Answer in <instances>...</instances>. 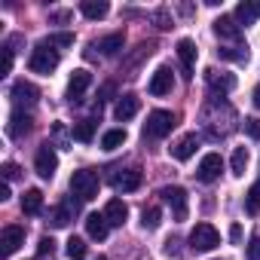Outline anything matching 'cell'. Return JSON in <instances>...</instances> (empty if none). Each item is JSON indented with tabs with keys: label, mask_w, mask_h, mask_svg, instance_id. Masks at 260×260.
<instances>
[{
	"label": "cell",
	"mask_w": 260,
	"mask_h": 260,
	"mask_svg": "<svg viewBox=\"0 0 260 260\" xmlns=\"http://www.w3.org/2000/svg\"><path fill=\"white\" fill-rule=\"evenodd\" d=\"M107 230H110V223H107V217L104 214H86V233H89V239H107Z\"/></svg>",
	"instance_id": "21"
},
{
	"label": "cell",
	"mask_w": 260,
	"mask_h": 260,
	"mask_svg": "<svg viewBox=\"0 0 260 260\" xmlns=\"http://www.w3.org/2000/svg\"><path fill=\"white\" fill-rule=\"evenodd\" d=\"M28 132H31V116H28L25 110H13V113H10V122H7V135L19 141V138H25Z\"/></svg>",
	"instance_id": "13"
},
{
	"label": "cell",
	"mask_w": 260,
	"mask_h": 260,
	"mask_svg": "<svg viewBox=\"0 0 260 260\" xmlns=\"http://www.w3.org/2000/svg\"><path fill=\"white\" fill-rule=\"evenodd\" d=\"M95 260H107V257H95Z\"/></svg>",
	"instance_id": "44"
},
{
	"label": "cell",
	"mask_w": 260,
	"mask_h": 260,
	"mask_svg": "<svg viewBox=\"0 0 260 260\" xmlns=\"http://www.w3.org/2000/svg\"><path fill=\"white\" fill-rule=\"evenodd\" d=\"M254 104H257V107H260V86H257V89H254Z\"/></svg>",
	"instance_id": "43"
},
{
	"label": "cell",
	"mask_w": 260,
	"mask_h": 260,
	"mask_svg": "<svg viewBox=\"0 0 260 260\" xmlns=\"http://www.w3.org/2000/svg\"><path fill=\"white\" fill-rule=\"evenodd\" d=\"M43 43H49V46H74V34H52Z\"/></svg>",
	"instance_id": "35"
},
{
	"label": "cell",
	"mask_w": 260,
	"mask_h": 260,
	"mask_svg": "<svg viewBox=\"0 0 260 260\" xmlns=\"http://www.w3.org/2000/svg\"><path fill=\"white\" fill-rule=\"evenodd\" d=\"M175 113L172 110H150V116H147V122H144V138H150V141H159V138H166L172 128H175Z\"/></svg>",
	"instance_id": "2"
},
{
	"label": "cell",
	"mask_w": 260,
	"mask_h": 260,
	"mask_svg": "<svg viewBox=\"0 0 260 260\" xmlns=\"http://www.w3.org/2000/svg\"><path fill=\"white\" fill-rule=\"evenodd\" d=\"M138 107H141V101H138V95H119V101H116V107H113V116L119 119V122H125V119H132L135 113H138Z\"/></svg>",
	"instance_id": "16"
},
{
	"label": "cell",
	"mask_w": 260,
	"mask_h": 260,
	"mask_svg": "<svg viewBox=\"0 0 260 260\" xmlns=\"http://www.w3.org/2000/svg\"><path fill=\"white\" fill-rule=\"evenodd\" d=\"M245 211H248L251 217L260 211V181H257V184L248 190V196H245Z\"/></svg>",
	"instance_id": "32"
},
{
	"label": "cell",
	"mask_w": 260,
	"mask_h": 260,
	"mask_svg": "<svg viewBox=\"0 0 260 260\" xmlns=\"http://www.w3.org/2000/svg\"><path fill=\"white\" fill-rule=\"evenodd\" d=\"M110 95H113V83H104V86H101V98H98V104L110 101Z\"/></svg>",
	"instance_id": "40"
},
{
	"label": "cell",
	"mask_w": 260,
	"mask_h": 260,
	"mask_svg": "<svg viewBox=\"0 0 260 260\" xmlns=\"http://www.w3.org/2000/svg\"><path fill=\"white\" fill-rule=\"evenodd\" d=\"M0 199H4V202L10 199V184H4V187H0Z\"/></svg>",
	"instance_id": "42"
},
{
	"label": "cell",
	"mask_w": 260,
	"mask_h": 260,
	"mask_svg": "<svg viewBox=\"0 0 260 260\" xmlns=\"http://www.w3.org/2000/svg\"><path fill=\"white\" fill-rule=\"evenodd\" d=\"M141 223H144V230H156V226L162 223V211H159L156 205L144 208V214H141Z\"/></svg>",
	"instance_id": "31"
},
{
	"label": "cell",
	"mask_w": 260,
	"mask_h": 260,
	"mask_svg": "<svg viewBox=\"0 0 260 260\" xmlns=\"http://www.w3.org/2000/svg\"><path fill=\"white\" fill-rule=\"evenodd\" d=\"M37 254H40V257H55V239L43 236V239H40V245H37Z\"/></svg>",
	"instance_id": "33"
},
{
	"label": "cell",
	"mask_w": 260,
	"mask_h": 260,
	"mask_svg": "<svg viewBox=\"0 0 260 260\" xmlns=\"http://www.w3.org/2000/svg\"><path fill=\"white\" fill-rule=\"evenodd\" d=\"M205 80H208V86H211L214 92H233V89H236V77H233V74L208 71V74H205Z\"/></svg>",
	"instance_id": "23"
},
{
	"label": "cell",
	"mask_w": 260,
	"mask_h": 260,
	"mask_svg": "<svg viewBox=\"0 0 260 260\" xmlns=\"http://www.w3.org/2000/svg\"><path fill=\"white\" fill-rule=\"evenodd\" d=\"M220 245V233L211 226V223H196L193 233H190V248L193 251H211Z\"/></svg>",
	"instance_id": "4"
},
{
	"label": "cell",
	"mask_w": 260,
	"mask_h": 260,
	"mask_svg": "<svg viewBox=\"0 0 260 260\" xmlns=\"http://www.w3.org/2000/svg\"><path fill=\"white\" fill-rule=\"evenodd\" d=\"M64 251H68V257H71V260H86V254H89L86 242H83V239H77V236H71V239H68V248H64Z\"/></svg>",
	"instance_id": "30"
},
{
	"label": "cell",
	"mask_w": 260,
	"mask_h": 260,
	"mask_svg": "<svg viewBox=\"0 0 260 260\" xmlns=\"http://www.w3.org/2000/svg\"><path fill=\"white\" fill-rule=\"evenodd\" d=\"M153 22H156L159 31H169V28H172V16H169V10H156V13H153Z\"/></svg>",
	"instance_id": "34"
},
{
	"label": "cell",
	"mask_w": 260,
	"mask_h": 260,
	"mask_svg": "<svg viewBox=\"0 0 260 260\" xmlns=\"http://www.w3.org/2000/svg\"><path fill=\"white\" fill-rule=\"evenodd\" d=\"M159 196H162V199H166V205L172 208L175 220H187L190 205H187V190H184V187H162V193H159Z\"/></svg>",
	"instance_id": "5"
},
{
	"label": "cell",
	"mask_w": 260,
	"mask_h": 260,
	"mask_svg": "<svg viewBox=\"0 0 260 260\" xmlns=\"http://www.w3.org/2000/svg\"><path fill=\"white\" fill-rule=\"evenodd\" d=\"M0 172H4V178H7V181H16V178L22 175V169H19L16 162H4V169H0Z\"/></svg>",
	"instance_id": "37"
},
{
	"label": "cell",
	"mask_w": 260,
	"mask_h": 260,
	"mask_svg": "<svg viewBox=\"0 0 260 260\" xmlns=\"http://www.w3.org/2000/svg\"><path fill=\"white\" fill-rule=\"evenodd\" d=\"M98 187H101V181H98V172H92V169H80V172H74V178H71V193H74L80 202L95 199V196H98Z\"/></svg>",
	"instance_id": "1"
},
{
	"label": "cell",
	"mask_w": 260,
	"mask_h": 260,
	"mask_svg": "<svg viewBox=\"0 0 260 260\" xmlns=\"http://www.w3.org/2000/svg\"><path fill=\"white\" fill-rule=\"evenodd\" d=\"M214 34L223 37V40H239V37H242V28H239V22H236L233 16H220V19L214 22Z\"/></svg>",
	"instance_id": "19"
},
{
	"label": "cell",
	"mask_w": 260,
	"mask_h": 260,
	"mask_svg": "<svg viewBox=\"0 0 260 260\" xmlns=\"http://www.w3.org/2000/svg\"><path fill=\"white\" fill-rule=\"evenodd\" d=\"M248 260H260V236L251 239V245H248Z\"/></svg>",
	"instance_id": "38"
},
{
	"label": "cell",
	"mask_w": 260,
	"mask_h": 260,
	"mask_svg": "<svg viewBox=\"0 0 260 260\" xmlns=\"http://www.w3.org/2000/svg\"><path fill=\"white\" fill-rule=\"evenodd\" d=\"M74 141H80V144H89L92 138H95V119H80V122H74Z\"/></svg>",
	"instance_id": "25"
},
{
	"label": "cell",
	"mask_w": 260,
	"mask_h": 260,
	"mask_svg": "<svg viewBox=\"0 0 260 260\" xmlns=\"http://www.w3.org/2000/svg\"><path fill=\"white\" fill-rule=\"evenodd\" d=\"M122 46H125V34H122V31H116V34H107V37H101V40H98L92 49H98L101 55H116Z\"/></svg>",
	"instance_id": "20"
},
{
	"label": "cell",
	"mask_w": 260,
	"mask_h": 260,
	"mask_svg": "<svg viewBox=\"0 0 260 260\" xmlns=\"http://www.w3.org/2000/svg\"><path fill=\"white\" fill-rule=\"evenodd\" d=\"M13 71V49H10V43L4 46V74H10Z\"/></svg>",
	"instance_id": "39"
},
{
	"label": "cell",
	"mask_w": 260,
	"mask_h": 260,
	"mask_svg": "<svg viewBox=\"0 0 260 260\" xmlns=\"http://www.w3.org/2000/svg\"><path fill=\"white\" fill-rule=\"evenodd\" d=\"M110 184H113L116 193H132V190L141 187V172L138 169H122V172H116L110 178Z\"/></svg>",
	"instance_id": "10"
},
{
	"label": "cell",
	"mask_w": 260,
	"mask_h": 260,
	"mask_svg": "<svg viewBox=\"0 0 260 260\" xmlns=\"http://www.w3.org/2000/svg\"><path fill=\"white\" fill-rule=\"evenodd\" d=\"M125 128H110V132H104V138H101V147L104 150H116V147H122L125 144Z\"/></svg>",
	"instance_id": "27"
},
{
	"label": "cell",
	"mask_w": 260,
	"mask_h": 260,
	"mask_svg": "<svg viewBox=\"0 0 260 260\" xmlns=\"http://www.w3.org/2000/svg\"><path fill=\"white\" fill-rule=\"evenodd\" d=\"M220 172H223V159H220V153H205L202 162H199V169H196V178H199L202 184H211V181L220 178Z\"/></svg>",
	"instance_id": "8"
},
{
	"label": "cell",
	"mask_w": 260,
	"mask_h": 260,
	"mask_svg": "<svg viewBox=\"0 0 260 260\" xmlns=\"http://www.w3.org/2000/svg\"><path fill=\"white\" fill-rule=\"evenodd\" d=\"M89 86H92V74H89L86 68L74 71V74H71V80H68V101H71V104L83 101V95H86V89H89Z\"/></svg>",
	"instance_id": "7"
},
{
	"label": "cell",
	"mask_w": 260,
	"mask_h": 260,
	"mask_svg": "<svg viewBox=\"0 0 260 260\" xmlns=\"http://www.w3.org/2000/svg\"><path fill=\"white\" fill-rule=\"evenodd\" d=\"M0 245H4V254H16L25 245V230L22 226H4V233H0Z\"/></svg>",
	"instance_id": "15"
},
{
	"label": "cell",
	"mask_w": 260,
	"mask_h": 260,
	"mask_svg": "<svg viewBox=\"0 0 260 260\" xmlns=\"http://www.w3.org/2000/svg\"><path fill=\"white\" fill-rule=\"evenodd\" d=\"M34 169H37V175L40 178H52L55 175V169H58V156H55V150H52V144H43L40 150H37V159H34Z\"/></svg>",
	"instance_id": "9"
},
{
	"label": "cell",
	"mask_w": 260,
	"mask_h": 260,
	"mask_svg": "<svg viewBox=\"0 0 260 260\" xmlns=\"http://www.w3.org/2000/svg\"><path fill=\"white\" fill-rule=\"evenodd\" d=\"M230 166H233V175H236V178H242V175H245V169H248V147H236V150H233V162H230Z\"/></svg>",
	"instance_id": "29"
},
{
	"label": "cell",
	"mask_w": 260,
	"mask_h": 260,
	"mask_svg": "<svg viewBox=\"0 0 260 260\" xmlns=\"http://www.w3.org/2000/svg\"><path fill=\"white\" fill-rule=\"evenodd\" d=\"M10 98H13L16 110H22V107H34V104H37V98H40V89H37L34 83H28V80H19V83L13 86Z\"/></svg>",
	"instance_id": "6"
},
{
	"label": "cell",
	"mask_w": 260,
	"mask_h": 260,
	"mask_svg": "<svg viewBox=\"0 0 260 260\" xmlns=\"http://www.w3.org/2000/svg\"><path fill=\"white\" fill-rule=\"evenodd\" d=\"M22 211H25V214H40V211H43V193H40V190H25V196H22Z\"/></svg>",
	"instance_id": "26"
},
{
	"label": "cell",
	"mask_w": 260,
	"mask_h": 260,
	"mask_svg": "<svg viewBox=\"0 0 260 260\" xmlns=\"http://www.w3.org/2000/svg\"><path fill=\"white\" fill-rule=\"evenodd\" d=\"M217 55H220L223 61H248V49H245V46H220Z\"/></svg>",
	"instance_id": "28"
},
{
	"label": "cell",
	"mask_w": 260,
	"mask_h": 260,
	"mask_svg": "<svg viewBox=\"0 0 260 260\" xmlns=\"http://www.w3.org/2000/svg\"><path fill=\"white\" fill-rule=\"evenodd\" d=\"M104 217H107L110 226H122L125 217H128V205H125L122 199H110V202L104 205Z\"/></svg>",
	"instance_id": "18"
},
{
	"label": "cell",
	"mask_w": 260,
	"mask_h": 260,
	"mask_svg": "<svg viewBox=\"0 0 260 260\" xmlns=\"http://www.w3.org/2000/svg\"><path fill=\"white\" fill-rule=\"evenodd\" d=\"M28 68H31L34 74H52V71L58 68V52H55L49 43H40V46L31 52V61H28Z\"/></svg>",
	"instance_id": "3"
},
{
	"label": "cell",
	"mask_w": 260,
	"mask_h": 260,
	"mask_svg": "<svg viewBox=\"0 0 260 260\" xmlns=\"http://www.w3.org/2000/svg\"><path fill=\"white\" fill-rule=\"evenodd\" d=\"M80 13H83L86 19L98 22V19H104V16L110 13V7L104 4V0H83V4H80Z\"/></svg>",
	"instance_id": "24"
},
{
	"label": "cell",
	"mask_w": 260,
	"mask_h": 260,
	"mask_svg": "<svg viewBox=\"0 0 260 260\" xmlns=\"http://www.w3.org/2000/svg\"><path fill=\"white\" fill-rule=\"evenodd\" d=\"M178 58H181V64H184V77L190 80V77H193V68H196V43H193L190 37L178 40Z\"/></svg>",
	"instance_id": "14"
},
{
	"label": "cell",
	"mask_w": 260,
	"mask_h": 260,
	"mask_svg": "<svg viewBox=\"0 0 260 260\" xmlns=\"http://www.w3.org/2000/svg\"><path fill=\"white\" fill-rule=\"evenodd\" d=\"M172 86H175V77H172V68H156V74L150 77V95H156V98H162V95H169L172 92Z\"/></svg>",
	"instance_id": "11"
},
{
	"label": "cell",
	"mask_w": 260,
	"mask_h": 260,
	"mask_svg": "<svg viewBox=\"0 0 260 260\" xmlns=\"http://www.w3.org/2000/svg\"><path fill=\"white\" fill-rule=\"evenodd\" d=\"M80 211V202H74V199H64V205H55L52 211H49V223L55 226V230H61V226H68L71 220H74V214Z\"/></svg>",
	"instance_id": "12"
},
{
	"label": "cell",
	"mask_w": 260,
	"mask_h": 260,
	"mask_svg": "<svg viewBox=\"0 0 260 260\" xmlns=\"http://www.w3.org/2000/svg\"><path fill=\"white\" fill-rule=\"evenodd\" d=\"M196 147H199V138H196V135H184V138H178L169 150H172V156H175L178 162H187V159L196 153Z\"/></svg>",
	"instance_id": "17"
},
{
	"label": "cell",
	"mask_w": 260,
	"mask_h": 260,
	"mask_svg": "<svg viewBox=\"0 0 260 260\" xmlns=\"http://www.w3.org/2000/svg\"><path fill=\"white\" fill-rule=\"evenodd\" d=\"M230 239H233V242H239V239H242V226H239V223H233V226H230Z\"/></svg>",
	"instance_id": "41"
},
{
	"label": "cell",
	"mask_w": 260,
	"mask_h": 260,
	"mask_svg": "<svg viewBox=\"0 0 260 260\" xmlns=\"http://www.w3.org/2000/svg\"><path fill=\"white\" fill-rule=\"evenodd\" d=\"M257 19H260V4H257V0H242V4L236 7V22L254 25Z\"/></svg>",
	"instance_id": "22"
},
{
	"label": "cell",
	"mask_w": 260,
	"mask_h": 260,
	"mask_svg": "<svg viewBox=\"0 0 260 260\" xmlns=\"http://www.w3.org/2000/svg\"><path fill=\"white\" fill-rule=\"evenodd\" d=\"M245 132H248L254 141H260V119H257V116H248V119H245Z\"/></svg>",
	"instance_id": "36"
}]
</instances>
